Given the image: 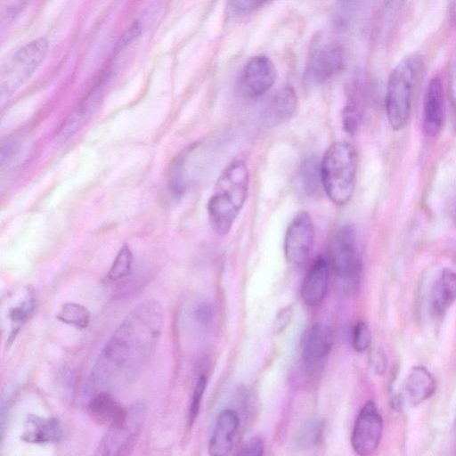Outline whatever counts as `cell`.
<instances>
[{"mask_svg": "<svg viewBox=\"0 0 456 456\" xmlns=\"http://www.w3.org/2000/svg\"><path fill=\"white\" fill-rule=\"evenodd\" d=\"M163 322L158 301L148 300L134 307L99 354L85 384L84 401L100 391L112 392L134 378L153 355Z\"/></svg>", "mask_w": 456, "mask_h": 456, "instance_id": "6da1fadb", "label": "cell"}, {"mask_svg": "<svg viewBox=\"0 0 456 456\" xmlns=\"http://www.w3.org/2000/svg\"><path fill=\"white\" fill-rule=\"evenodd\" d=\"M249 172L242 159L231 161L219 175L208 202V215L212 229L226 235L247 199Z\"/></svg>", "mask_w": 456, "mask_h": 456, "instance_id": "7a4b0ae2", "label": "cell"}, {"mask_svg": "<svg viewBox=\"0 0 456 456\" xmlns=\"http://www.w3.org/2000/svg\"><path fill=\"white\" fill-rule=\"evenodd\" d=\"M357 152L348 142L339 141L329 146L321 164L322 188L335 205L343 206L352 198L357 175Z\"/></svg>", "mask_w": 456, "mask_h": 456, "instance_id": "3957f363", "label": "cell"}, {"mask_svg": "<svg viewBox=\"0 0 456 456\" xmlns=\"http://www.w3.org/2000/svg\"><path fill=\"white\" fill-rule=\"evenodd\" d=\"M420 62L416 56L401 61L389 75L386 91V113L391 128L400 131L408 123Z\"/></svg>", "mask_w": 456, "mask_h": 456, "instance_id": "277c9868", "label": "cell"}, {"mask_svg": "<svg viewBox=\"0 0 456 456\" xmlns=\"http://www.w3.org/2000/svg\"><path fill=\"white\" fill-rule=\"evenodd\" d=\"M147 414L143 402L127 407L126 418L118 425L107 429L100 440L94 455L124 456L133 451L142 432Z\"/></svg>", "mask_w": 456, "mask_h": 456, "instance_id": "5b68a950", "label": "cell"}, {"mask_svg": "<svg viewBox=\"0 0 456 456\" xmlns=\"http://www.w3.org/2000/svg\"><path fill=\"white\" fill-rule=\"evenodd\" d=\"M48 47V41L41 37L17 50L3 67L0 77L1 94L10 95L20 88L43 62Z\"/></svg>", "mask_w": 456, "mask_h": 456, "instance_id": "8992f818", "label": "cell"}, {"mask_svg": "<svg viewBox=\"0 0 456 456\" xmlns=\"http://www.w3.org/2000/svg\"><path fill=\"white\" fill-rule=\"evenodd\" d=\"M330 258L337 276L351 289L357 286L361 260L353 224H344L336 231L331 239Z\"/></svg>", "mask_w": 456, "mask_h": 456, "instance_id": "52a82bcc", "label": "cell"}, {"mask_svg": "<svg viewBox=\"0 0 456 456\" xmlns=\"http://www.w3.org/2000/svg\"><path fill=\"white\" fill-rule=\"evenodd\" d=\"M383 431V419L374 402L368 401L362 407L354 421L351 435L354 451L361 456L372 454L379 447Z\"/></svg>", "mask_w": 456, "mask_h": 456, "instance_id": "ba28073f", "label": "cell"}, {"mask_svg": "<svg viewBox=\"0 0 456 456\" xmlns=\"http://www.w3.org/2000/svg\"><path fill=\"white\" fill-rule=\"evenodd\" d=\"M314 242V226L310 215L300 211L288 225L284 239V254L288 264L300 266L307 259Z\"/></svg>", "mask_w": 456, "mask_h": 456, "instance_id": "9c48e42d", "label": "cell"}, {"mask_svg": "<svg viewBox=\"0 0 456 456\" xmlns=\"http://www.w3.org/2000/svg\"><path fill=\"white\" fill-rule=\"evenodd\" d=\"M345 53L336 42H327L313 51L306 74L310 80L322 83L337 75L344 67Z\"/></svg>", "mask_w": 456, "mask_h": 456, "instance_id": "30bf717a", "label": "cell"}, {"mask_svg": "<svg viewBox=\"0 0 456 456\" xmlns=\"http://www.w3.org/2000/svg\"><path fill=\"white\" fill-rule=\"evenodd\" d=\"M276 69L273 61L266 56H256L246 64L242 73V86L251 97L265 94L274 84Z\"/></svg>", "mask_w": 456, "mask_h": 456, "instance_id": "8fae6325", "label": "cell"}, {"mask_svg": "<svg viewBox=\"0 0 456 456\" xmlns=\"http://www.w3.org/2000/svg\"><path fill=\"white\" fill-rule=\"evenodd\" d=\"M91 419L107 429L119 424L126 416L124 407L110 391H100L85 401Z\"/></svg>", "mask_w": 456, "mask_h": 456, "instance_id": "7c38bea8", "label": "cell"}, {"mask_svg": "<svg viewBox=\"0 0 456 456\" xmlns=\"http://www.w3.org/2000/svg\"><path fill=\"white\" fill-rule=\"evenodd\" d=\"M332 334L330 328L321 322L314 323L303 334L300 351L306 368L311 369L321 363L330 354Z\"/></svg>", "mask_w": 456, "mask_h": 456, "instance_id": "4fadbf2b", "label": "cell"}, {"mask_svg": "<svg viewBox=\"0 0 456 456\" xmlns=\"http://www.w3.org/2000/svg\"><path fill=\"white\" fill-rule=\"evenodd\" d=\"M445 112L444 91L440 78L429 80L424 96L423 130L429 137L438 135L443 128Z\"/></svg>", "mask_w": 456, "mask_h": 456, "instance_id": "5bb4252c", "label": "cell"}, {"mask_svg": "<svg viewBox=\"0 0 456 456\" xmlns=\"http://www.w3.org/2000/svg\"><path fill=\"white\" fill-rule=\"evenodd\" d=\"M330 281L328 260L322 255L312 262L302 283L301 297L310 307L319 305L324 299Z\"/></svg>", "mask_w": 456, "mask_h": 456, "instance_id": "9a60e30c", "label": "cell"}, {"mask_svg": "<svg viewBox=\"0 0 456 456\" xmlns=\"http://www.w3.org/2000/svg\"><path fill=\"white\" fill-rule=\"evenodd\" d=\"M102 98V86L94 87L69 114L57 131L61 141L72 138L91 119L101 104Z\"/></svg>", "mask_w": 456, "mask_h": 456, "instance_id": "2e32d148", "label": "cell"}, {"mask_svg": "<svg viewBox=\"0 0 456 456\" xmlns=\"http://www.w3.org/2000/svg\"><path fill=\"white\" fill-rule=\"evenodd\" d=\"M63 431L55 417H42L34 413L26 416L21 441L28 444H55L61 440Z\"/></svg>", "mask_w": 456, "mask_h": 456, "instance_id": "e0dca14e", "label": "cell"}, {"mask_svg": "<svg viewBox=\"0 0 456 456\" xmlns=\"http://www.w3.org/2000/svg\"><path fill=\"white\" fill-rule=\"evenodd\" d=\"M240 419L235 411L225 409L216 417L208 443V452L213 456H226L232 449L233 437L239 428Z\"/></svg>", "mask_w": 456, "mask_h": 456, "instance_id": "ac0fdd59", "label": "cell"}, {"mask_svg": "<svg viewBox=\"0 0 456 456\" xmlns=\"http://www.w3.org/2000/svg\"><path fill=\"white\" fill-rule=\"evenodd\" d=\"M436 387L435 378L425 367L414 366L404 380L403 392L406 399L417 405L431 397Z\"/></svg>", "mask_w": 456, "mask_h": 456, "instance_id": "d6986e66", "label": "cell"}, {"mask_svg": "<svg viewBox=\"0 0 456 456\" xmlns=\"http://www.w3.org/2000/svg\"><path fill=\"white\" fill-rule=\"evenodd\" d=\"M456 299V273L444 269L436 281L430 298L432 313L444 314Z\"/></svg>", "mask_w": 456, "mask_h": 456, "instance_id": "ffe728a7", "label": "cell"}, {"mask_svg": "<svg viewBox=\"0 0 456 456\" xmlns=\"http://www.w3.org/2000/svg\"><path fill=\"white\" fill-rule=\"evenodd\" d=\"M37 307V294L32 288H28L24 297L8 312L10 331L6 339L10 347L15 341L24 325L34 316Z\"/></svg>", "mask_w": 456, "mask_h": 456, "instance_id": "44dd1931", "label": "cell"}, {"mask_svg": "<svg viewBox=\"0 0 456 456\" xmlns=\"http://www.w3.org/2000/svg\"><path fill=\"white\" fill-rule=\"evenodd\" d=\"M297 105L295 90L286 86L281 88L270 101L265 110V119L271 125L282 123L290 118Z\"/></svg>", "mask_w": 456, "mask_h": 456, "instance_id": "7402d4cb", "label": "cell"}, {"mask_svg": "<svg viewBox=\"0 0 456 456\" xmlns=\"http://www.w3.org/2000/svg\"><path fill=\"white\" fill-rule=\"evenodd\" d=\"M364 94L358 84H354L348 90L347 100L342 111V123L344 130L350 134H354L363 118Z\"/></svg>", "mask_w": 456, "mask_h": 456, "instance_id": "603a6c76", "label": "cell"}, {"mask_svg": "<svg viewBox=\"0 0 456 456\" xmlns=\"http://www.w3.org/2000/svg\"><path fill=\"white\" fill-rule=\"evenodd\" d=\"M90 312L83 305L77 303H65L56 314V319L77 330L86 329L90 322Z\"/></svg>", "mask_w": 456, "mask_h": 456, "instance_id": "cb8c5ba5", "label": "cell"}, {"mask_svg": "<svg viewBox=\"0 0 456 456\" xmlns=\"http://www.w3.org/2000/svg\"><path fill=\"white\" fill-rule=\"evenodd\" d=\"M318 159L314 157L307 158L300 167L301 187L308 196H315L322 184L321 170Z\"/></svg>", "mask_w": 456, "mask_h": 456, "instance_id": "d4e9b609", "label": "cell"}, {"mask_svg": "<svg viewBox=\"0 0 456 456\" xmlns=\"http://www.w3.org/2000/svg\"><path fill=\"white\" fill-rule=\"evenodd\" d=\"M133 253L129 246L124 244L118 250L107 273V280L110 281H118L130 276L133 272Z\"/></svg>", "mask_w": 456, "mask_h": 456, "instance_id": "484cf974", "label": "cell"}, {"mask_svg": "<svg viewBox=\"0 0 456 456\" xmlns=\"http://www.w3.org/2000/svg\"><path fill=\"white\" fill-rule=\"evenodd\" d=\"M207 385L208 377L205 374L200 375L193 387L188 410V425L190 428L193 426L199 416Z\"/></svg>", "mask_w": 456, "mask_h": 456, "instance_id": "4316f807", "label": "cell"}, {"mask_svg": "<svg viewBox=\"0 0 456 456\" xmlns=\"http://www.w3.org/2000/svg\"><path fill=\"white\" fill-rule=\"evenodd\" d=\"M371 343V333L364 322H358L352 331V346L357 352H364Z\"/></svg>", "mask_w": 456, "mask_h": 456, "instance_id": "83f0119b", "label": "cell"}, {"mask_svg": "<svg viewBox=\"0 0 456 456\" xmlns=\"http://www.w3.org/2000/svg\"><path fill=\"white\" fill-rule=\"evenodd\" d=\"M321 424L319 421H313L306 424L298 435V444L304 448L311 447L317 441L321 434Z\"/></svg>", "mask_w": 456, "mask_h": 456, "instance_id": "f1b7e54d", "label": "cell"}, {"mask_svg": "<svg viewBox=\"0 0 456 456\" xmlns=\"http://www.w3.org/2000/svg\"><path fill=\"white\" fill-rule=\"evenodd\" d=\"M192 315L200 325L208 326L214 320V307L208 302H200L194 307Z\"/></svg>", "mask_w": 456, "mask_h": 456, "instance_id": "f546056e", "label": "cell"}, {"mask_svg": "<svg viewBox=\"0 0 456 456\" xmlns=\"http://www.w3.org/2000/svg\"><path fill=\"white\" fill-rule=\"evenodd\" d=\"M264 441L255 436L244 441L237 451L238 455L260 456L264 453Z\"/></svg>", "mask_w": 456, "mask_h": 456, "instance_id": "4dcf8cb0", "label": "cell"}, {"mask_svg": "<svg viewBox=\"0 0 456 456\" xmlns=\"http://www.w3.org/2000/svg\"><path fill=\"white\" fill-rule=\"evenodd\" d=\"M232 10L239 14H248L263 6L269 0H229Z\"/></svg>", "mask_w": 456, "mask_h": 456, "instance_id": "1f68e13d", "label": "cell"}, {"mask_svg": "<svg viewBox=\"0 0 456 456\" xmlns=\"http://www.w3.org/2000/svg\"><path fill=\"white\" fill-rule=\"evenodd\" d=\"M293 308L290 305L284 306L276 314L273 322V332L281 333L290 323L293 318Z\"/></svg>", "mask_w": 456, "mask_h": 456, "instance_id": "d6a6232c", "label": "cell"}, {"mask_svg": "<svg viewBox=\"0 0 456 456\" xmlns=\"http://www.w3.org/2000/svg\"><path fill=\"white\" fill-rule=\"evenodd\" d=\"M387 362L385 352L380 347H374L370 354V363L377 374L383 375L386 372Z\"/></svg>", "mask_w": 456, "mask_h": 456, "instance_id": "836d02e7", "label": "cell"}, {"mask_svg": "<svg viewBox=\"0 0 456 456\" xmlns=\"http://www.w3.org/2000/svg\"><path fill=\"white\" fill-rule=\"evenodd\" d=\"M450 95H451V102L453 110V115L455 119V125H456V57L453 61V63L451 68L450 71Z\"/></svg>", "mask_w": 456, "mask_h": 456, "instance_id": "e575fe53", "label": "cell"}, {"mask_svg": "<svg viewBox=\"0 0 456 456\" xmlns=\"http://www.w3.org/2000/svg\"><path fill=\"white\" fill-rule=\"evenodd\" d=\"M31 0H10L6 10V16L9 19L15 18L26 8Z\"/></svg>", "mask_w": 456, "mask_h": 456, "instance_id": "d590c367", "label": "cell"}, {"mask_svg": "<svg viewBox=\"0 0 456 456\" xmlns=\"http://www.w3.org/2000/svg\"><path fill=\"white\" fill-rule=\"evenodd\" d=\"M12 399H13V394L6 395L5 397L2 398L1 417H0L1 418L0 427H1V436H4L5 421L7 419V415H8L9 410L11 408Z\"/></svg>", "mask_w": 456, "mask_h": 456, "instance_id": "8d00e7d4", "label": "cell"}, {"mask_svg": "<svg viewBox=\"0 0 456 456\" xmlns=\"http://www.w3.org/2000/svg\"><path fill=\"white\" fill-rule=\"evenodd\" d=\"M448 15L451 24L456 28V0L448 1Z\"/></svg>", "mask_w": 456, "mask_h": 456, "instance_id": "74e56055", "label": "cell"}]
</instances>
